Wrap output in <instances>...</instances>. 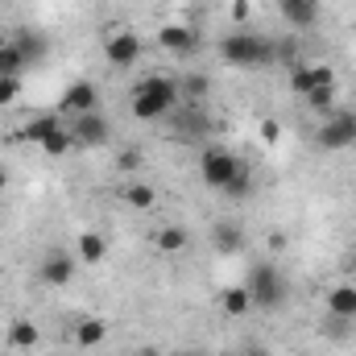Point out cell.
Here are the masks:
<instances>
[{"instance_id": "cell-1", "label": "cell", "mask_w": 356, "mask_h": 356, "mask_svg": "<svg viewBox=\"0 0 356 356\" xmlns=\"http://www.w3.org/2000/svg\"><path fill=\"white\" fill-rule=\"evenodd\" d=\"M178 104H182V91L166 75H149V79H141L133 88V116L137 120H162V116L175 112Z\"/></svg>"}, {"instance_id": "cell-2", "label": "cell", "mask_w": 356, "mask_h": 356, "mask_svg": "<svg viewBox=\"0 0 356 356\" xmlns=\"http://www.w3.org/2000/svg\"><path fill=\"white\" fill-rule=\"evenodd\" d=\"M220 54H224V63L253 71V67H266V63L277 58V46L266 42V38H257V33H249V29H236V33H228L220 42Z\"/></svg>"}, {"instance_id": "cell-3", "label": "cell", "mask_w": 356, "mask_h": 356, "mask_svg": "<svg viewBox=\"0 0 356 356\" xmlns=\"http://www.w3.org/2000/svg\"><path fill=\"white\" fill-rule=\"evenodd\" d=\"M315 145H319L323 154L353 149L356 145V112L353 108H336V112H327V120H323L319 133H315Z\"/></svg>"}, {"instance_id": "cell-4", "label": "cell", "mask_w": 356, "mask_h": 356, "mask_svg": "<svg viewBox=\"0 0 356 356\" xmlns=\"http://www.w3.org/2000/svg\"><path fill=\"white\" fill-rule=\"evenodd\" d=\"M245 170V162L236 158V154H228V149H220V145H207L203 154H199V175L203 182L211 186V191H228V182Z\"/></svg>"}, {"instance_id": "cell-5", "label": "cell", "mask_w": 356, "mask_h": 356, "mask_svg": "<svg viewBox=\"0 0 356 356\" xmlns=\"http://www.w3.org/2000/svg\"><path fill=\"white\" fill-rule=\"evenodd\" d=\"M245 290H249V298H253V307H282L286 302V282H282V273L273 266H253L249 269V277H245Z\"/></svg>"}, {"instance_id": "cell-6", "label": "cell", "mask_w": 356, "mask_h": 356, "mask_svg": "<svg viewBox=\"0 0 356 356\" xmlns=\"http://www.w3.org/2000/svg\"><path fill=\"white\" fill-rule=\"evenodd\" d=\"M141 38L137 33H129V29H120V33H108V42H104V58L116 67V71H129V67H137V58H141Z\"/></svg>"}, {"instance_id": "cell-7", "label": "cell", "mask_w": 356, "mask_h": 356, "mask_svg": "<svg viewBox=\"0 0 356 356\" xmlns=\"http://www.w3.org/2000/svg\"><path fill=\"white\" fill-rule=\"evenodd\" d=\"M75 124H71V137H75V145H83V149H95V145H104L108 137H112V124L99 116V112H79V116H71Z\"/></svg>"}, {"instance_id": "cell-8", "label": "cell", "mask_w": 356, "mask_h": 356, "mask_svg": "<svg viewBox=\"0 0 356 356\" xmlns=\"http://www.w3.org/2000/svg\"><path fill=\"white\" fill-rule=\"evenodd\" d=\"M158 46H162L166 54L191 58V54L199 50V38H195V29H191V25H162V29H158Z\"/></svg>"}, {"instance_id": "cell-9", "label": "cell", "mask_w": 356, "mask_h": 356, "mask_svg": "<svg viewBox=\"0 0 356 356\" xmlns=\"http://www.w3.org/2000/svg\"><path fill=\"white\" fill-rule=\"evenodd\" d=\"M95 104H99V91L91 88L88 79H79V83H71V88H67V95L58 99V112L79 116V112H95Z\"/></svg>"}, {"instance_id": "cell-10", "label": "cell", "mask_w": 356, "mask_h": 356, "mask_svg": "<svg viewBox=\"0 0 356 356\" xmlns=\"http://www.w3.org/2000/svg\"><path fill=\"white\" fill-rule=\"evenodd\" d=\"M290 88L298 91V95H307V91H315V88H336V71L323 67V63H315V67H298V71L290 75Z\"/></svg>"}, {"instance_id": "cell-11", "label": "cell", "mask_w": 356, "mask_h": 356, "mask_svg": "<svg viewBox=\"0 0 356 356\" xmlns=\"http://www.w3.org/2000/svg\"><path fill=\"white\" fill-rule=\"evenodd\" d=\"M170 116H175V133H182V137H203L207 133V112L199 104H186V108L178 104Z\"/></svg>"}, {"instance_id": "cell-12", "label": "cell", "mask_w": 356, "mask_h": 356, "mask_svg": "<svg viewBox=\"0 0 356 356\" xmlns=\"http://www.w3.org/2000/svg\"><path fill=\"white\" fill-rule=\"evenodd\" d=\"M38 277L46 282V286H67L71 277H75V257H67V253H50L42 269H38Z\"/></svg>"}, {"instance_id": "cell-13", "label": "cell", "mask_w": 356, "mask_h": 356, "mask_svg": "<svg viewBox=\"0 0 356 356\" xmlns=\"http://www.w3.org/2000/svg\"><path fill=\"white\" fill-rule=\"evenodd\" d=\"M277 4H282L286 21H290V25H298V29H307V25H315V21H319V0H277Z\"/></svg>"}, {"instance_id": "cell-14", "label": "cell", "mask_w": 356, "mask_h": 356, "mask_svg": "<svg viewBox=\"0 0 356 356\" xmlns=\"http://www.w3.org/2000/svg\"><path fill=\"white\" fill-rule=\"evenodd\" d=\"M25 67H29V58L13 46V38H0V79H21Z\"/></svg>"}, {"instance_id": "cell-15", "label": "cell", "mask_w": 356, "mask_h": 356, "mask_svg": "<svg viewBox=\"0 0 356 356\" xmlns=\"http://www.w3.org/2000/svg\"><path fill=\"white\" fill-rule=\"evenodd\" d=\"M8 344H13V348H21V353L38 348V344H42L38 323H29V319H13V323H8Z\"/></svg>"}, {"instance_id": "cell-16", "label": "cell", "mask_w": 356, "mask_h": 356, "mask_svg": "<svg viewBox=\"0 0 356 356\" xmlns=\"http://www.w3.org/2000/svg\"><path fill=\"white\" fill-rule=\"evenodd\" d=\"M327 311L336 319H356V286H336L327 294Z\"/></svg>"}, {"instance_id": "cell-17", "label": "cell", "mask_w": 356, "mask_h": 356, "mask_svg": "<svg viewBox=\"0 0 356 356\" xmlns=\"http://www.w3.org/2000/svg\"><path fill=\"white\" fill-rule=\"evenodd\" d=\"M220 307H224V315L241 319V315H249V311H253V298H249V290H245V286H232V290H224V294H220Z\"/></svg>"}, {"instance_id": "cell-18", "label": "cell", "mask_w": 356, "mask_h": 356, "mask_svg": "<svg viewBox=\"0 0 356 356\" xmlns=\"http://www.w3.org/2000/svg\"><path fill=\"white\" fill-rule=\"evenodd\" d=\"M75 340H79V348L104 344V340H108V323H104V319H79V323H75Z\"/></svg>"}, {"instance_id": "cell-19", "label": "cell", "mask_w": 356, "mask_h": 356, "mask_svg": "<svg viewBox=\"0 0 356 356\" xmlns=\"http://www.w3.org/2000/svg\"><path fill=\"white\" fill-rule=\"evenodd\" d=\"M104 257H108V241H104L99 232H79V261L99 266Z\"/></svg>"}, {"instance_id": "cell-20", "label": "cell", "mask_w": 356, "mask_h": 356, "mask_svg": "<svg viewBox=\"0 0 356 356\" xmlns=\"http://www.w3.org/2000/svg\"><path fill=\"white\" fill-rule=\"evenodd\" d=\"M58 124H63V112H46V116H33V120H29V124H25V129H21V137H25V141H33V145H38V141H42V137H46V133H54V129H58Z\"/></svg>"}, {"instance_id": "cell-21", "label": "cell", "mask_w": 356, "mask_h": 356, "mask_svg": "<svg viewBox=\"0 0 356 356\" xmlns=\"http://www.w3.org/2000/svg\"><path fill=\"white\" fill-rule=\"evenodd\" d=\"M38 145H42L50 158H63L67 149H75V137H71V129H63V124H58V129H54V133H46Z\"/></svg>"}, {"instance_id": "cell-22", "label": "cell", "mask_w": 356, "mask_h": 356, "mask_svg": "<svg viewBox=\"0 0 356 356\" xmlns=\"http://www.w3.org/2000/svg\"><path fill=\"white\" fill-rule=\"evenodd\" d=\"M124 203L137 207V211H149V207L158 203V195H154L149 182H129V186H124Z\"/></svg>"}, {"instance_id": "cell-23", "label": "cell", "mask_w": 356, "mask_h": 356, "mask_svg": "<svg viewBox=\"0 0 356 356\" xmlns=\"http://www.w3.org/2000/svg\"><path fill=\"white\" fill-rule=\"evenodd\" d=\"M241 241H245V232H241L236 224H228V220H220V224L211 228V245H216V249H224V253H232Z\"/></svg>"}, {"instance_id": "cell-24", "label": "cell", "mask_w": 356, "mask_h": 356, "mask_svg": "<svg viewBox=\"0 0 356 356\" xmlns=\"http://www.w3.org/2000/svg\"><path fill=\"white\" fill-rule=\"evenodd\" d=\"M178 91H182V99L203 104L211 95V83H207V75H186V79H178Z\"/></svg>"}, {"instance_id": "cell-25", "label": "cell", "mask_w": 356, "mask_h": 356, "mask_svg": "<svg viewBox=\"0 0 356 356\" xmlns=\"http://www.w3.org/2000/svg\"><path fill=\"white\" fill-rule=\"evenodd\" d=\"M13 46H17V50H21V54L29 58V63H33L38 54H46V42H42L38 33H29V29H21V33H13Z\"/></svg>"}, {"instance_id": "cell-26", "label": "cell", "mask_w": 356, "mask_h": 356, "mask_svg": "<svg viewBox=\"0 0 356 356\" xmlns=\"http://www.w3.org/2000/svg\"><path fill=\"white\" fill-rule=\"evenodd\" d=\"M186 241H191L186 228H162V232H158V249H162V253H182Z\"/></svg>"}, {"instance_id": "cell-27", "label": "cell", "mask_w": 356, "mask_h": 356, "mask_svg": "<svg viewBox=\"0 0 356 356\" xmlns=\"http://www.w3.org/2000/svg\"><path fill=\"white\" fill-rule=\"evenodd\" d=\"M307 104H311V112H336V88L307 91Z\"/></svg>"}, {"instance_id": "cell-28", "label": "cell", "mask_w": 356, "mask_h": 356, "mask_svg": "<svg viewBox=\"0 0 356 356\" xmlns=\"http://www.w3.org/2000/svg\"><path fill=\"white\" fill-rule=\"evenodd\" d=\"M224 195H232V199H249V195H253V170L245 166L241 175L228 182V191H224Z\"/></svg>"}, {"instance_id": "cell-29", "label": "cell", "mask_w": 356, "mask_h": 356, "mask_svg": "<svg viewBox=\"0 0 356 356\" xmlns=\"http://www.w3.org/2000/svg\"><path fill=\"white\" fill-rule=\"evenodd\" d=\"M21 95V79H0V108H8Z\"/></svg>"}, {"instance_id": "cell-30", "label": "cell", "mask_w": 356, "mask_h": 356, "mask_svg": "<svg viewBox=\"0 0 356 356\" xmlns=\"http://www.w3.org/2000/svg\"><path fill=\"white\" fill-rule=\"evenodd\" d=\"M277 137H282V124H277L273 116H269V120H261V141H269V145H273Z\"/></svg>"}, {"instance_id": "cell-31", "label": "cell", "mask_w": 356, "mask_h": 356, "mask_svg": "<svg viewBox=\"0 0 356 356\" xmlns=\"http://www.w3.org/2000/svg\"><path fill=\"white\" fill-rule=\"evenodd\" d=\"M137 166H141V154L137 149H124L120 154V170H137Z\"/></svg>"}, {"instance_id": "cell-32", "label": "cell", "mask_w": 356, "mask_h": 356, "mask_svg": "<svg viewBox=\"0 0 356 356\" xmlns=\"http://www.w3.org/2000/svg\"><path fill=\"white\" fill-rule=\"evenodd\" d=\"M241 356H266V348H257V344H249V348H245Z\"/></svg>"}, {"instance_id": "cell-33", "label": "cell", "mask_w": 356, "mask_h": 356, "mask_svg": "<svg viewBox=\"0 0 356 356\" xmlns=\"http://www.w3.org/2000/svg\"><path fill=\"white\" fill-rule=\"evenodd\" d=\"M137 356H162V353H158V348H149V344H145V348H141V353H137Z\"/></svg>"}, {"instance_id": "cell-34", "label": "cell", "mask_w": 356, "mask_h": 356, "mask_svg": "<svg viewBox=\"0 0 356 356\" xmlns=\"http://www.w3.org/2000/svg\"><path fill=\"white\" fill-rule=\"evenodd\" d=\"M4 186H8V175H4V170H0V191H4Z\"/></svg>"}, {"instance_id": "cell-35", "label": "cell", "mask_w": 356, "mask_h": 356, "mask_svg": "<svg viewBox=\"0 0 356 356\" xmlns=\"http://www.w3.org/2000/svg\"><path fill=\"white\" fill-rule=\"evenodd\" d=\"M175 356H203V353H175Z\"/></svg>"}, {"instance_id": "cell-36", "label": "cell", "mask_w": 356, "mask_h": 356, "mask_svg": "<svg viewBox=\"0 0 356 356\" xmlns=\"http://www.w3.org/2000/svg\"><path fill=\"white\" fill-rule=\"evenodd\" d=\"M353 269H356V257H353Z\"/></svg>"}]
</instances>
